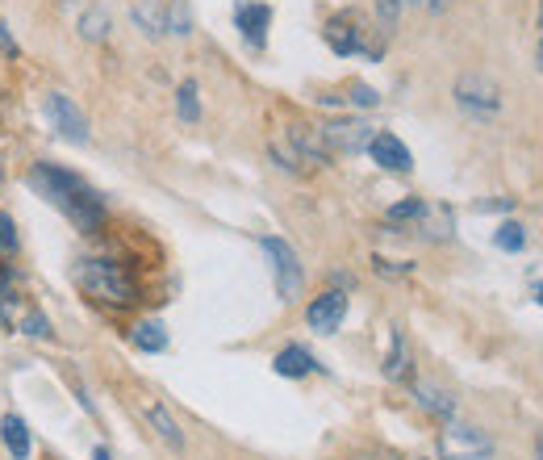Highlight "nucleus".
I'll use <instances>...</instances> for the list:
<instances>
[{
	"instance_id": "24",
	"label": "nucleus",
	"mask_w": 543,
	"mask_h": 460,
	"mask_svg": "<svg viewBox=\"0 0 543 460\" xmlns=\"http://www.w3.org/2000/svg\"><path fill=\"white\" fill-rule=\"evenodd\" d=\"M176 113H180V122H201V101H197V84L193 80H184L176 88Z\"/></svg>"
},
{
	"instance_id": "37",
	"label": "nucleus",
	"mask_w": 543,
	"mask_h": 460,
	"mask_svg": "<svg viewBox=\"0 0 543 460\" xmlns=\"http://www.w3.org/2000/svg\"><path fill=\"white\" fill-rule=\"evenodd\" d=\"M418 460H431V456H418Z\"/></svg>"
},
{
	"instance_id": "33",
	"label": "nucleus",
	"mask_w": 543,
	"mask_h": 460,
	"mask_svg": "<svg viewBox=\"0 0 543 460\" xmlns=\"http://www.w3.org/2000/svg\"><path fill=\"white\" fill-rule=\"evenodd\" d=\"M92 460H113V456H109V448H97V452H92Z\"/></svg>"
},
{
	"instance_id": "12",
	"label": "nucleus",
	"mask_w": 543,
	"mask_h": 460,
	"mask_svg": "<svg viewBox=\"0 0 543 460\" xmlns=\"http://www.w3.org/2000/svg\"><path fill=\"white\" fill-rule=\"evenodd\" d=\"M368 155H372L385 172H397V176H410V172H414V155H410V147L401 143L393 130H376L372 143H368Z\"/></svg>"
},
{
	"instance_id": "9",
	"label": "nucleus",
	"mask_w": 543,
	"mask_h": 460,
	"mask_svg": "<svg viewBox=\"0 0 543 460\" xmlns=\"http://www.w3.org/2000/svg\"><path fill=\"white\" fill-rule=\"evenodd\" d=\"M326 46L335 55H368V30H364V21L356 13H335V17H326Z\"/></svg>"
},
{
	"instance_id": "21",
	"label": "nucleus",
	"mask_w": 543,
	"mask_h": 460,
	"mask_svg": "<svg viewBox=\"0 0 543 460\" xmlns=\"http://www.w3.org/2000/svg\"><path fill=\"white\" fill-rule=\"evenodd\" d=\"M418 230H422L427 239H435V243L452 239V210H447V205H427V214H422Z\"/></svg>"
},
{
	"instance_id": "32",
	"label": "nucleus",
	"mask_w": 543,
	"mask_h": 460,
	"mask_svg": "<svg viewBox=\"0 0 543 460\" xmlns=\"http://www.w3.org/2000/svg\"><path fill=\"white\" fill-rule=\"evenodd\" d=\"M535 67L543 72V0H539V63H535Z\"/></svg>"
},
{
	"instance_id": "26",
	"label": "nucleus",
	"mask_w": 543,
	"mask_h": 460,
	"mask_svg": "<svg viewBox=\"0 0 543 460\" xmlns=\"http://www.w3.org/2000/svg\"><path fill=\"white\" fill-rule=\"evenodd\" d=\"M493 243H498L502 251H510V256H514V251H523V247H527V230L518 226V222H502L498 230H493Z\"/></svg>"
},
{
	"instance_id": "11",
	"label": "nucleus",
	"mask_w": 543,
	"mask_h": 460,
	"mask_svg": "<svg viewBox=\"0 0 543 460\" xmlns=\"http://www.w3.org/2000/svg\"><path fill=\"white\" fill-rule=\"evenodd\" d=\"M343 318H347V293L343 289H326L305 306V322H310L318 335H335L343 327Z\"/></svg>"
},
{
	"instance_id": "22",
	"label": "nucleus",
	"mask_w": 543,
	"mask_h": 460,
	"mask_svg": "<svg viewBox=\"0 0 543 460\" xmlns=\"http://www.w3.org/2000/svg\"><path fill=\"white\" fill-rule=\"evenodd\" d=\"M422 214H427V201H422V197H406V201H397L385 218H389V226H418Z\"/></svg>"
},
{
	"instance_id": "10",
	"label": "nucleus",
	"mask_w": 543,
	"mask_h": 460,
	"mask_svg": "<svg viewBox=\"0 0 543 460\" xmlns=\"http://www.w3.org/2000/svg\"><path fill=\"white\" fill-rule=\"evenodd\" d=\"M372 134L376 130L368 122H360V118H339V122H326L322 126V138H326L330 155H360V151H368Z\"/></svg>"
},
{
	"instance_id": "17",
	"label": "nucleus",
	"mask_w": 543,
	"mask_h": 460,
	"mask_svg": "<svg viewBox=\"0 0 543 460\" xmlns=\"http://www.w3.org/2000/svg\"><path fill=\"white\" fill-rule=\"evenodd\" d=\"M130 17H134V26L143 30L147 38L168 34V5H163V0H138V5L130 9Z\"/></svg>"
},
{
	"instance_id": "4",
	"label": "nucleus",
	"mask_w": 543,
	"mask_h": 460,
	"mask_svg": "<svg viewBox=\"0 0 543 460\" xmlns=\"http://www.w3.org/2000/svg\"><path fill=\"white\" fill-rule=\"evenodd\" d=\"M439 456L443 460H498V452H493V440L477 427V423H443L439 431Z\"/></svg>"
},
{
	"instance_id": "31",
	"label": "nucleus",
	"mask_w": 543,
	"mask_h": 460,
	"mask_svg": "<svg viewBox=\"0 0 543 460\" xmlns=\"http://www.w3.org/2000/svg\"><path fill=\"white\" fill-rule=\"evenodd\" d=\"M372 264H376V272H385V276H406L410 272V264H389L385 256H376Z\"/></svg>"
},
{
	"instance_id": "8",
	"label": "nucleus",
	"mask_w": 543,
	"mask_h": 460,
	"mask_svg": "<svg viewBox=\"0 0 543 460\" xmlns=\"http://www.w3.org/2000/svg\"><path fill=\"white\" fill-rule=\"evenodd\" d=\"M456 105L464 113H472V118H493V113L502 109V97H498V84H493L489 76H477L468 72L456 80Z\"/></svg>"
},
{
	"instance_id": "5",
	"label": "nucleus",
	"mask_w": 543,
	"mask_h": 460,
	"mask_svg": "<svg viewBox=\"0 0 543 460\" xmlns=\"http://www.w3.org/2000/svg\"><path fill=\"white\" fill-rule=\"evenodd\" d=\"M0 327L26 335V339H55L51 318H46V314L30 302V297H21L17 289L0 293Z\"/></svg>"
},
{
	"instance_id": "19",
	"label": "nucleus",
	"mask_w": 543,
	"mask_h": 460,
	"mask_svg": "<svg viewBox=\"0 0 543 460\" xmlns=\"http://www.w3.org/2000/svg\"><path fill=\"white\" fill-rule=\"evenodd\" d=\"M0 440H5V448H9L13 460H26L30 448H34L30 427H26V419H21V414H5V419H0Z\"/></svg>"
},
{
	"instance_id": "34",
	"label": "nucleus",
	"mask_w": 543,
	"mask_h": 460,
	"mask_svg": "<svg viewBox=\"0 0 543 460\" xmlns=\"http://www.w3.org/2000/svg\"><path fill=\"white\" fill-rule=\"evenodd\" d=\"M531 297H535V302H539V306H543V281H539V285H535V289H531Z\"/></svg>"
},
{
	"instance_id": "20",
	"label": "nucleus",
	"mask_w": 543,
	"mask_h": 460,
	"mask_svg": "<svg viewBox=\"0 0 543 460\" xmlns=\"http://www.w3.org/2000/svg\"><path fill=\"white\" fill-rule=\"evenodd\" d=\"M143 414H147V423L159 431V440L168 444L172 452H180V448H184V431H180V423L168 414V406H163V402H147V406H143Z\"/></svg>"
},
{
	"instance_id": "18",
	"label": "nucleus",
	"mask_w": 543,
	"mask_h": 460,
	"mask_svg": "<svg viewBox=\"0 0 543 460\" xmlns=\"http://www.w3.org/2000/svg\"><path fill=\"white\" fill-rule=\"evenodd\" d=\"M414 373V356H410V343H406V331L393 327V339H389V356H385V377L389 381H406Z\"/></svg>"
},
{
	"instance_id": "30",
	"label": "nucleus",
	"mask_w": 543,
	"mask_h": 460,
	"mask_svg": "<svg viewBox=\"0 0 543 460\" xmlns=\"http://www.w3.org/2000/svg\"><path fill=\"white\" fill-rule=\"evenodd\" d=\"M510 205H514L510 197H493V201H477V210H481V214H493V210H498V214H506Z\"/></svg>"
},
{
	"instance_id": "13",
	"label": "nucleus",
	"mask_w": 543,
	"mask_h": 460,
	"mask_svg": "<svg viewBox=\"0 0 543 460\" xmlns=\"http://www.w3.org/2000/svg\"><path fill=\"white\" fill-rule=\"evenodd\" d=\"M234 26H239V34H243V42L251 46V51H264L268 26H272V9L259 5V0H243V5L234 9Z\"/></svg>"
},
{
	"instance_id": "23",
	"label": "nucleus",
	"mask_w": 543,
	"mask_h": 460,
	"mask_svg": "<svg viewBox=\"0 0 543 460\" xmlns=\"http://www.w3.org/2000/svg\"><path fill=\"white\" fill-rule=\"evenodd\" d=\"M109 13L105 9H88V13H80V38H88V42H105L109 38Z\"/></svg>"
},
{
	"instance_id": "35",
	"label": "nucleus",
	"mask_w": 543,
	"mask_h": 460,
	"mask_svg": "<svg viewBox=\"0 0 543 460\" xmlns=\"http://www.w3.org/2000/svg\"><path fill=\"white\" fill-rule=\"evenodd\" d=\"M535 456H539V460H543V431H539V435H535Z\"/></svg>"
},
{
	"instance_id": "7",
	"label": "nucleus",
	"mask_w": 543,
	"mask_h": 460,
	"mask_svg": "<svg viewBox=\"0 0 543 460\" xmlns=\"http://www.w3.org/2000/svg\"><path fill=\"white\" fill-rule=\"evenodd\" d=\"M42 113L67 143H88V118L80 113V105L67 97V92H46L42 97Z\"/></svg>"
},
{
	"instance_id": "36",
	"label": "nucleus",
	"mask_w": 543,
	"mask_h": 460,
	"mask_svg": "<svg viewBox=\"0 0 543 460\" xmlns=\"http://www.w3.org/2000/svg\"><path fill=\"white\" fill-rule=\"evenodd\" d=\"M427 5H431V9L439 13V9H447V0H427Z\"/></svg>"
},
{
	"instance_id": "27",
	"label": "nucleus",
	"mask_w": 543,
	"mask_h": 460,
	"mask_svg": "<svg viewBox=\"0 0 543 460\" xmlns=\"http://www.w3.org/2000/svg\"><path fill=\"white\" fill-rule=\"evenodd\" d=\"M21 235H17V222L9 210H0V256H17Z\"/></svg>"
},
{
	"instance_id": "1",
	"label": "nucleus",
	"mask_w": 543,
	"mask_h": 460,
	"mask_svg": "<svg viewBox=\"0 0 543 460\" xmlns=\"http://www.w3.org/2000/svg\"><path fill=\"white\" fill-rule=\"evenodd\" d=\"M26 180H30V189H34L38 197L51 201L55 210H59L67 222H72L76 230H84V235H92V230L105 226V218H109L105 197L92 189L84 176H76V172H67V168H59V164H51V159H42V164L30 168Z\"/></svg>"
},
{
	"instance_id": "3",
	"label": "nucleus",
	"mask_w": 543,
	"mask_h": 460,
	"mask_svg": "<svg viewBox=\"0 0 543 460\" xmlns=\"http://www.w3.org/2000/svg\"><path fill=\"white\" fill-rule=\"evenodd\" d=\"M272 159L285 172H314V168H326L330 159V147H326V138H322V126H310V122H293L285 126V134L272 138Z\"/></svg>"
},
{
	"instance_id": "2",
	"label": "nucleus",
	"mask_w": 543,
	"mask_h": 460,
	"mask_svg": "<svg viewBox=\"0 0 543 460\" xmlns=\"http://www.w3.org/2000/svg\"><path fill=\"white\" fill-rule=\"evenodd\" d=\"M76 285L84 289L88 302H97L105 310H130L143 302V281H138V272L122 260H80L76 264Z\"/></svg>"
},
{
	"instance_id": "29",
	"label": "nucleus",
	"mask_w": 543,
	"mask_h": 460,
	"mask_svg": "<svg viewBox=\"0 0 543 460\" xmlns=\"http://www.w3.org/2000/svg\"><path fill=\"white\" fill-rule=\"evenodd\" d=\"M0 55H9V59H17V55H21V46L13 42V34H9L5 21H0Z\"/></svg>"
},
{
	"instance_id": "25",
	"label": "nucleus",
	"mask_w": 543,
	"mask_h": 460,
	"mask_svg": "<svg viewBox=\"0 0 543 460\" xmlns=\"http://www.w3.org/2000/svg\"><path fill=\"white\" fill-rule=\"evenodd\" d=\"M168 34L176 38L193 34V9H188V0H168Z\"/></svg>"
},
{
	"instance_id": "16",
	"label": "nucleus",
	"mask_w": 543,
	"mask_h": 460,
	"mask_svg": "<svg viewBox=\"0 0 543 460\" xmlns=\"http://www.w3.org/2000/svg\"><path fill=\"white\" fill-rule=\"evenodd\" d=\"M414 398H418V406L427 410V414H435V419H443V423L456 419V398L447 394V389H439V385H431V381H418V385H414Z\"/></svg>"
},
{
	"instance_id": "14",
	"label": "nucleus",
	"mask_w": 543,
	"mask_h": 460,
	"mask_svg": "<svg viewBox=\"0 0 543 460\" xmlns=\"http://www.w3.org/2000/svg\"><path fill=\"white\" fill-rule=\"evenodd\" d=\"M130 343H134L138 352L159 356V352H168V327H163L159 318H138L134 327H130Z\"/></svg>"
},
{
	"instance_id": "6",
	"label": "nucleus",
	"mask_w": 543,
	"mask_h": 460,
	"mask_svg": "<svg viewBox=\"0 0 543 460\" xmlns=\"http://www.w3.org/2000/svg\"><path fill=\"white\" fill-rule=\"evenodd\" d=\"M259 247H264V256L272 260V276H276L280 302H293V297L301 293V285H305V272H301V260H297L293 243L276 239V235H264V239H259Z\"/></svg>"
},
{
	"instance_id": "15",
	"label": "nucleus",
	"mask_w": 543,
	"mask_h": 460,
	"mask_svg": "<svg viewBox=\"0 0 543 460\" xmlns=\"http://www.w3.org/2000/svg\"><path fill=\"white\" fill-rule=\"evenodd\" d=\"M272 368H276V377H289V381H301V377H310L314 368H318V360L301 348V343H289L285 352H276V360H272Z\"/></svg>"
},
{
	"instance_id": "28",
	"label": "nucleus",
	"mask_w": 543,
	"mask_h": 460,
	"mask_svg": "<svg viewBox=\"0 0 543 460\" xmlns=\"http://www.w3.org/2000/svg\"><path fill=\"white\" fill-rule=\"evenodd\" d=\"M347 101L356 105V109H376V105H381V97H376L368 84H351V97H347Z\"/></svg>"
}]
</instances>
